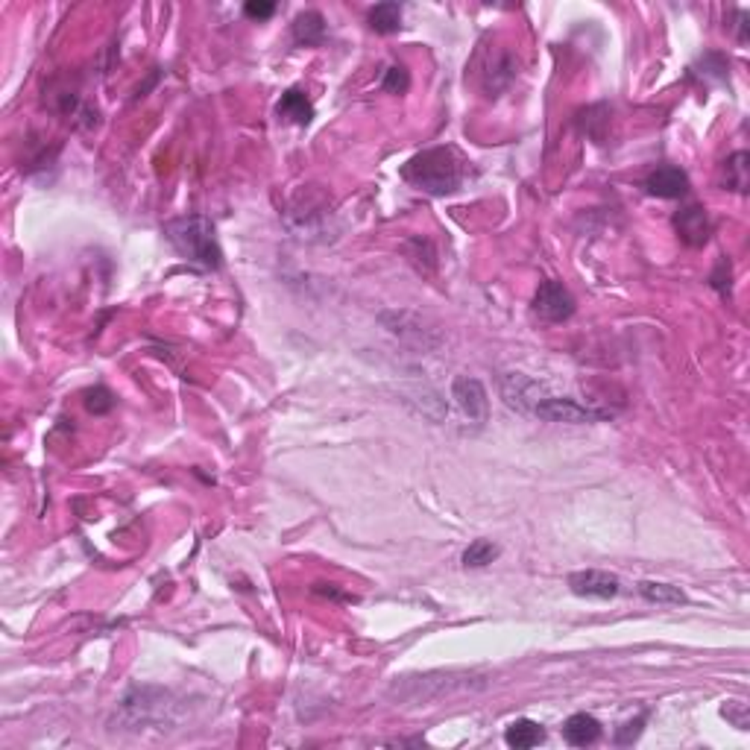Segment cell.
Listing matches in <instances>:
<instances>
[{
	"instance_id": "obj_1",
	"label": "cell",
	"mask_w": 750,
	"mask_h": 750,
	"mask_svg": "<svg viewBox=\"0 0 750 750\" xmlns=\"http://www.w3.org/2000/svg\"><path fill=\"white\" fill-rule=\"evenodd\" d=\"M401 179L431 197H446L463 185V158L451 147H431L401 167Z\"/></svg>"
},
{
	"instance_id": "obj_2",
	"label": "cell",
	"mask_w": 750,
	"mask_h": 750,
	"mask_svg": "<svg viewBox=\"0 0 750 750\" xmlns=\"http://www.w3.org/2000/svg\"><path fill=\"white\" fill-rule=\"evenodd\" d=\"M164 235L179 256L197 264V267L217 270L220 264H223V252H220L215 226H211V220L203 215H188V217L171 220V223H164Z\"/></svg>"
},
{
	"instance_id": "obj_3",
	"label": "cell",
	"mask_w": 750,
	"mask_h": 750,
	"mask_svg": "<svg viewBox=\"0 0 750 750\" xmlns=\"http://www.w3.org/2000/svg\"><path fill=\"white\" fill-rule=\"evenodd\" d=\"M531 417L543 419V422H566V426H586V422L607 419L604 410L586 408V405H580V401L563 399V396H543L531 408Z\"/></svg>"
},
{
	"instance_id": "obj_4",
	"label": "cell",
	"mask_w": 750,
	"mask_h": 750,
	"mask_svg": "<svg viewBox=\"0 0 750 750\" xmlns=\"http://www.w3.org/2000/svg\"><path fill=\"white\" fill-rule=\"evenodd\" d=\"M534 311L545 323H563L575 314V297L560 282H543L534 297Z\"/></svg>"
},
{
	"instance_id": "obj_5",
	"label": "cell",
	"mask_w": 750,
	"mask_h": 750,
	"mask_svg": "<svg viewBox=\"0 0 750 750\" xmlns=\"http://www.w3.org/2000/svg\"><path fill=\"white\" fill-rule=\"evenodd\" d=\"M451 396L458 401V408L463 410V417H467L472 426H484L490 417V399H487V390L478 382V378H469V375H460L454 378L451 384Z\"/></svg>"
},
{
	"instance_id": "obj_6",
	"label": "cell",
	"mask_w": 750,
	"mask_h": 750,
	"mask_svg": "<svg viewBox=\"0 0 750 750\" xmlns=\"http://www.w3.org/2000/svg\"><path fill=\"white\" fill-rule=\"evenodd\" d=\"M569 589L580 598H616L619 595V577L610 572H598V569H586V572L569 575Z\"/></svg>"
},
{
	"instance_id": "obj_7",
	"label": "cell",
	"mask_w": 750,
	"mask_h": 750,
	"mask_svg": "<svg viewBox=\"0 0 750 750\" xmlns=\"http://www.w3.org/2000/svg\"><path fill=\"white\" fill-rule=\"evenodd\" d=\"M674 229H678V235L686 247H704L706 240H710V217H706V208L701 206H689L683 208L678 217H674Z\"/></svg>"
},
{
	"instance_id": "obj_8",
	"label": "cell",
	"mask_w": 750,
	"mask_h": 750,
	"mask_svg": "<svg viewBox=\"0 0 750 750\" xmlns=\"http://www.w3.org/2000/svg\"><path fill=\"white\" fill-rule=\"evenodd\" d=\"M645 188L653 197L678 199V197H683L686 191H689V176H686L680 167L665 164V167H657V171L645 179Z\"/></svg>"
},
{
	"instance_id": "obj_9",
	"label": "cell",
	"mask_w": 750,
	"mask_h": 750,
	"mask_svg": "<svg viewBox=\"0 0 750 750\" xmlns=\"http://www.w3.org/2000/svg\"><path fill=\"white\" fill-rule=\"evenodd\" d=\"M563 738L572 747H586V745H595L601 738V724L598 718L586 715V712H575L566 718L563 724Z\"/></svg>"
},
{
	"instance_id": "obj_10",
	"label": "cell",
	"mask_w": 750,
	"mask_h": 750,
	"mask_svg": "<svg viewBox=\"0 0 750 750\" xmlns=\"http://www.w3.org/2000/svg\"><path fill=\"white\" fill-rule=\"evenodd\" d=\"M504 742L513 750H531L545 742V730H543V724L531 721V718H519V721H513L504 730Z\"/></svg>"
},
{
	"instance_id": "obj_11",
	"label": "cell",
	"mask_w": 750,
	"mask_h": 750,
	"mask_svg": "<svg viewBox=\"0 0 750 750\" xmlns=\"http://www.w3.org/2000/svg\"><path fill=\"white\" fill-rule=\"evenodd\" d=\"M276 112H279V118L297 123V126L311 123V118H314V105H311V100L305 97V94H302L299 88L284 91L282 100H279V105H276Z\"/></svg>"
},
{
	"instance_id": "obj_12",
	"label": "cell",
	"mask_w": 750,
	"mask_h": 750,
	"mask_svg": "<svg viewBox=\"0 0 750 750\" xmlns=\"http://www.w3.org/2000/svg\"><path fill=\"white\" fill-rule=\"evenodd\" d=\"M293 41L305 47H316L325 41V18L320 13H302L293 21Z\"/></svg>"
},
{
	"instance_id": "obj_13",
	"label": "cell",
	"mask_w": 750,
	"mask_h": 750,
	"mask_svg": "<svg viewBox=\"0 0 750 750\" xmlns=\"http://www.w3.org/2000/svg\"><path fill=\"white\" fill-rule=\"evenodd\" d=\"M639 595L651 601V604H662V607H680L686 604L683 589L671 586V584H660V580H642L639 584Z\"/></svg>"
},
{
	"instance_id": "obj_14",
	"label": "cell",
	"mask_w": 750,
	"mask_h": 750,
	"mask_svg": "<svg viewBox=\"0 0 750 750\" xmlns=\"http://www.w3.org/2000/svg\"><path fill=\"white\" fill-rule=\"evenodd\" d=\"M369 27H373L375 33H382V36L399 33V27H401V6L393 4V0H387V4H375L373 9H369Z\"/></svg>"
},
{
	"instance_id": "obj_15",
	"label": "cell",
	"mask_w": 750,
	"mask_h": 750,
	"mask_svg": "<svg viewBox=\"0 0 750 750\" xmlns=\"http://www.w3.org/2000/svg\"><path fill=\"white\" fill-rule=\"evenodd\" d=\"M747 162H750V156L745 150L733 153L724 162V185L730 188V191H738V194L747 191Z\"/></svg>"
},
{
	"instance_id": "obj_16",
	"label": "cell",
	"mask_w": 750,
	"mask_h": 750,
	"mask_svg": "<svg viewBox=\"0 0 750 750\" xmlns=\"http://www.w3.org/2000/svg\"><path fill=\"white\" fill-rule=\"evenodd\" d=\"M499 557V545L490 540H475L467 552H463V566L467 569H484Z\"/></svg>"
},
{
	"instance_id": "obj_17",
	"label": "cell",
	"mask_w": 750,
	"mask_h": 750,
	"mask_svg": "<svg viewBox=\"0 0 750 750\" xmlns=\"http://www.w3.org/2000/svg\"><path fill=\"white\" fill-rule=\"evenodd\" d=\"M410 86V77H408V68H401V65H390L384 71V80H382V88L390 91V94H401V91H408Z\"/></svg>"
},
{
	"instance_id": "obj_18",
	"label": "cell",
	"mask_w": 750,
	"mask_h": 750,
	"mask_svg": "<svg viewBox=\"0 0 750 750\" xmlns=\"http://www.w3.org/2000/svg\"><path fill=\"white\" fill-rule=\"evenodd\" d=\"M86 408L91 410V414H109V410L114 408V399L105 387H94L86 393Z\"/></svg>"
},
{
	"instance_id": "obj_19",
	"label": "cell",
	"mask_w": 750,
	"mask_h": 750,
	"mask_svg": "<svg viewBox=\"0 0 750 750\" xmlns=\"http://www.w3.org/2000/svg\"><path fill=\"white\" fill-rule=\"evenodd\" d=\"M645 721H648V712H642L639 718H633V721L621 724L619 733H616V742H619V745H633V742H636V738L642 736V724H645Z\"/></svg>"
},
{
	"instance_id": "obj_20",
	"label": "cell",
	"mask_w": 750,
	"mask_h": 750,
	"mask_svg": "<svg viewBox=\"0 0 750 750\" xmlns=\"http://www.w3.org/2000/svg\"><path fill=\"white\" fill-rule=\"evenodd\" d=\"M244 15L252 21H267L276 15V4H270V0H249L244 6Z\"/></svg>"
},
{
	"instance_id": "obj_21",
	"label": "cell",
	"mask_w": 750,
	"mask_h": 750,
	"mask_svg": "<svg viewBox=\"0 0 750 750\" xmlns=\"http://www.w3.org/2000/svg\"><path fill=\"white\" fill-rule=\"evenodd\" d=\"M721 715L727 718V721H733L738 730H747V706L742 701H730L721 710Z\"/></svg>"
}]
</instances>
